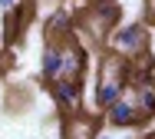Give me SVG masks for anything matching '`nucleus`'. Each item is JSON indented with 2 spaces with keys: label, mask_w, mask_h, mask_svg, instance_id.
<instances>
[{
  "label": "nucleus",
  "mask_w": 155,
  "mask_h": 139,
  "mask_svg": "<svg viewBox=\"0 0 155 139\" xmlns=\"http://www.w3.org/2000/svg\"><path fill=\"white\" fill-rule=\"evenodd\" d=\"M102 119H106L112 129H132V126H139L145 116L139 113L135 100H132V96H129V90H125V93H122V100H116L109 109H102Z\"/></svg>",
  "instance_id": "20e7f679"
},
{
  "label": "nucleus",
  "mask_w": 155,
  "mask_h": 139,
  "mask_svg": "<svg viewBox=\"0 0 155 139\" xmlns=\"http://www.w3.org/2000/svg\"><path fill=\"white\" fill-rule=\"evenodd\" d=\"M13 3H20V0H0V10H7V7H13Z\"/></svg>",
  "instance_id": "f8f14e48"
},
{
  "label": "nucleus",
  "mask_w": 155,
  "mask_h": 139,
  "mask_svg": "<svg viewBox=\"0 0 155 139\" xmlns=\"http://www.w3.org/2000/svg\"><path fill=\"white\" fill-rule=\"evenodd\" d=\"M109 50L125 56V60H135L139 53H145L149 50V30H145V23H122V27H116L112 36H109Z\"/></svg>",
  "instance_id": "f03ea898"
},
{
  "label": "nucleus",
  "mask_w": 155,
  "mask_h": 139,
  "mask_svg": "<svg viewBox=\"0 0 155 139\" xmlns=\"http://www.w3.org/2000/svg\"><path fill=\"white\" fill-rule=\"evenodd\" d=\"M129 90V86H122V83H109V80H96V93H93V103L96 109L102 113V109H109V106L116 103V100H122V93Z\"/></svg>",
  "instance_id": "9d476101"
},
{
  "label": "nucleus",
  "mask_w": 155,
  "mask_h": 139,
  "mask_svg": "<svg viewBox=\"0 0 155 139\" xmlns=\"http://www.w3.org/2000/svg\"><path fill=\"white\" fill-rule=\"evenodd\" d=\"M86 63H89V53L83 43H76V36L60 43V80H83Z\"/></svg>",
  "instance_id": "7ed1b4c3"
},
{
  "label": "nucleus",
  "mask_w": 155,
  "mask_h": 139,
  "mask_svg": "<svg viewBox=\"0 0 155 139\" xmlns=\"http://www.w3.org/2000/svg\"><path fill=\"white\" fill-rule=\"evenodd\" d=\"M96 139H116V136H109V133H96Z\"/></svg>",
  "instance_id": "ddd939ff"
},
{
  "label": "nucleus",
  "mask_w": 155,
  "mask_h": 139,
  "mask_svg": "<svg viewBox=\"0 0 155 139\" xmlns=\"http://www.w3.org/2000/svg\"><path fill=\"white\" fill-rule=\"evenodd\" d=\"M99 133V123L93 116H79V109L63 123V139H96Z\"/></svg>",
  "instance_id": "0eeeda50"
},
{
  "label": "nucleus",
  "mask_w": 155,
  "mask_h": 139,
  "mask_svg": "<svg viewBox=\"0 0 155 139\" xmlns=\"http://www.w3.org/2000/svg\"><path fill=\"white\" fill-rule=\"evenodd\" d=\"M129 96L135 100L139 113H142L145 119H155V76H152V80H145V83L129 86Z\"/></svg>",
  "instance_id": "1a4fd4ad"
},
{
  "label": "nucleus",
  "mask_w": 155,
  "mask_h": 139,
  "mask_svg": "<svg viewBox=\"0 0 155 139\" xmlns=\"http://www.w3.org/2000/svg\"><path fill=\"white\" fill-rule=\"evenodd\" d=\"M40 76H43V83L60 80V43H46L43 46V53H40Z\"/></svg>",
  "instance_id": "9b49d317"
},
{
  "label": "nucleus",
  "mask_w": 155,
  "mask_h": 139,
  "mask_svg": "<svg viewBox=\"0 0 155 139\" xmlns=\"http://www.w3.org/2000/svg\"><path fill=\"white\" fill-rule=\"evenodd\" d=\"M30 17H27V3L20 0V3H13V7H7L3 10V43H13L20 30H23V23H27Z\"/></svg>",
  "instance_id": "6e6552de"
},
{
  "label": "nucleus",
  "mask_w": 155,
  "mask_h": 139,
  "mask_svg": "<svg viewBox=\"0 0 155 139\" xmlns=\"http://www.w3.org/2000/svg\"><path fill=\"white\" fill-rule=\"evenodd\" d=\"M46 86H50L53 103L60 106L63 113L83 109V80H53V83H46Z\"/></svg>",
  "instance_id": "39448f33"
},
{
  "label": "nucleus",
  "mask_w": 155,
  "mask_h": 139,
  "mask_svg": "<svg viewBox=\"0 0 155 139\" xmlns=\"http://www.w3.org/2000/svg\"><path fill=\"white\" fill-rule=\"evenodd\" d=\"M43 36H46V43H63V40L76 36V17H69V10L56 7L43 23Z\"/></svg>",
  "instance_id": "423d86ee"
},
{
  "label": "nucleus",
  "mask_w": 155,
  "mask_h": 139,
  "mask_svg": "<svg viewBox=\"0 0 155 139\" xmlns=\"http://www.w3.org/2000/svg\"><path fill=\"white\" fill-rule=\"evenodd\" d=\"M119 23V7L112 0H93V7L86 10L83 17V27H86V36L93 43H106L109 40V30Z\"/></svg>",
  "instance_id": "f257e3e1"
}]
</instances>
